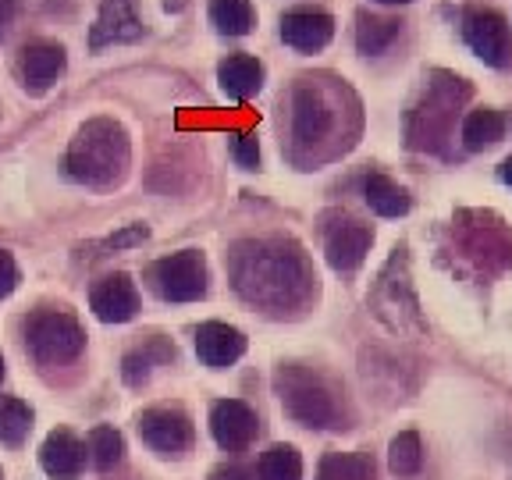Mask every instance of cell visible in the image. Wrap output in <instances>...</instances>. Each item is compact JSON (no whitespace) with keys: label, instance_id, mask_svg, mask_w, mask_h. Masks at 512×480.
<instances>
[{"label":"cell","instance_id":"1","mask_svg":"<svg viewBox=\"0 0 512 480\" xmlns=\"http://www.w3.org/2000/svg\"><path fill=\"white\" fill-rule=\"evenodd\" d=\"M228 274L235 292L264 313H296L317 296V274L303 246L281 235L235 242Z\"/></svg>","mask_w":512,"mask_h":480},{"label":"cell","instance_id":"2","mask_svg":"<svg viewBox=\"0 0 512 480\" xmlns=\"http://www.w3.org/2000/svg\"><path fill=\"white\" fill-rule=\"evenodd\" d=\"M288 111V157L296 164H320L349 150L360 128V100L342 79L303 75L292 82Z\"/></svg>","mask_w":512,"mask_h":480},{"label":"cell","instance_id":"3","mask_svg":"<svg viewBox=\"0 0 512 480\" xmlns=\"http://www.w3.org/2000/svg\"><path fill=\"white\" fill-rule=\"evenodd\" d=\"M132 164L128 132L114 118H93L75 132L72 146L64 153L68 178L86 189H114L125 182Z\"/></svg>","mask_w":512,"mask_h":480},{"label":"cell","instance_id":"4","mask_svg":"<svg viewBox=\"0 0 512 480\" xmlns=\"http://www.w3.org/2000/svg\"><path fill=\"white\" fill-rule=\"evenodd\" d=\"M278 395L285 413L303 427H317V431H335V427H349V409L335 384L317 370L306 367H281L278 370Z\"/></svg>","mask_w":512,"mask_h":480},{"label":"cell","instance_id":"5","mask_svg":"<svg viewBox=\"0 0 512 480\" xmlns=\"http://www.w3.org/2000/svg\"><path fill=\"white\" fill-rule=\"evenodd\" d=\"M470 100V86L463 79L448 72H431L424 96L413 104L406 114V143L413 150H431L438 153L441 143L452 136L459 118V107Z\"/></svg>","mask_w":512,"mask_h":480},{"label":"cell","instance_id":"6","mask_svg":"<svg viewBox=\"0 0 512 480\" xmlns=\"http://www.w3.org/2000/svg\"><path fill=\"white\" fill-rule=\"evenodd\" d=\"M25 345L43 367L75 363L86 349V331L68 310H36L25 320Z\"/></svg>","mask_w":512,"mask_h":480},{"label":"cell","instance_id":"7","mask_svg":"<svg viewBox=\"0 0 512 480\" xmlns=\"http://www.w3.org/2000/svg\"><path fill=\"white\" fill-rule=\"evenodd\" d=\"M146 281L164 303H196L207 296V260L200 249L160 256L146 267Z\"/></svg>","mask_w":512,"mask_h":480},{"label":"cell","instance_id":"8","mask_svg":"<svg viewBox=\"0 0 512 480\" xmlns=\"http://www.w3.org/2000/svg\"><path fill=\"white\" fill-rule=\"evenodd\" d=\"M463 43L491 68H512V25L498 8H463L459 11Z\"/></svg>","mask_w":512,"mask_h":480},{"label":"cell","instance_id":"9","mask_svg":"<svg viewBox=\"0 0 512 480\" xmlns=\"http://www.w3.org/2000/svg\"><path fill=\"white\" fill-rule=\"evenodd\" d=\"M68 68V50L57 40H47V36H36V40H25L18 47L15 57V72L18 82H22L25 93L43 96Z\"/></svg>","mask_w":512,"mask_h":480},{"label":"cell","instance_id":"10","mask_svg":"<svg viewBox=\"0 0 512 480\" xmlns=\"http://www.w3.org/2000/svg\"><path fill=\"white\" fill-rule=\"evenodd\" d=\"M146 36V22L139 15V0H100L96 22L89 29V50L100 54L104 47L136 43Z\"/></svg>","mask_w":512,"mask_h":480},{"label":"cell","instance_id":"11","mask_svg":"<svg viewBox=\"0 0 512 480\" xmlns=\"http://www.w3.org/2000/svg\"><path fill=\"white\" fill-rule=\"evenodd\" d=\"M278 32L281 43L292 47L296 54H320L331 43V36H335V18L324 8L299 4V8H288L278 18Z\"/></svg>","mask_w":512,"mask_h":480},{"label":"cell","instance_id":"12","mask_svg":"<svg viewBox=\"0 0 512 480\" xmlns=\"http://www.w3.org/2000/svg\"><path fill=\"white\" fill-rule=\"evenodd\" d=\"M139 438L157 456H185L192 445V420L178 406H157L139 416Z\"/></svg>","mask_w":512,"mask_h":480},{"label":"cell","instance_id":"13","mask_svg":"<svg viewBox=\"0 0 512 480\" xmlns=\"http://www.w3.org/2000/svg\"><path fill=\"white\" fill-rule=\"evenodd\" d=\"M260 420L242 399H221L210 409V434L224 452H242L256 441Z\"/></svg>","mask_w":512,"mask_h":480},{"label":"cell","instance_id":"14","mask_svg":"<svg viewBox=\"0 0 512 480\" xmlns=\"http://www.w3.org/2000/svg\"><path fill=\"white\" fill-rule=\"evenodd\" d=\"M89 306L104 324H125L139 313V288L125 271L104 274L89 292Z\"/></svg>","mask_w":512,"mask_h":480},{"label":"cell","instance_id":"15","mask_svg":"<svg viewBox=\"0 0 512 480\" xmlns=\"http://www.w3.org/2000/svg\"><path fill=\"white\" fill-rule=\"evenodd\" d=\"M370 246H374V228L363 221H338L335 228H328V239H324V253H328V264L335 271L349 274L367 260Z\"/></svg>","mask_w":512,"mask_h":480},{"label":"cell","instance_id":"16","mask_svg":"<svg viewBox=\"0 0 512 480\" xmlns=\"http://www.w3.org/2000/svg\"><path fill=\"white\" fill-rule=\"evenodd\" d=\"M246 352V335L232 324H221V320H207L196 331V356H200L203 367L210 370H224L232 363L242 360Z\"/></svg>","mask_w":512,"mask_h":480},{"label":"cell","instance_id":"17","mask_svg":"<svg viewBox=\"0 0 512 480\" xmlns=\"http://www.w3.org/2000/svg\"><path fill=\"white\" fill-rule=\"evenodd\" d=\"M86 445L75 438L72 431H50L47 441L40 448V466L50 473L54 480H79L86 470Z\"/></svg>","mask_w":512,"mask_h":480},{"label":"cell","instance_id":"18","mask_svg":"<svg viewBox=\"0 0 512 480\" xmlns=\"http://www.w3.org/2000/svg\"><path fill=\"white\" fill-rule=\"evenodd\" d=\"M264 75V64L253 54H228L217 64V86L228 100H239V104L253 100L264 89Z\"/></svg>","mask_w":512,"mask_h":480},{"label":"cell","instance_id":"19","mask_svg":"<svg viewBox=\"0 0 512 480\" xmlns=\"http://www.w3.org/2000/svg\"><path fill=\"white\" fill-rule=\"evenodd\" d=\"M402 29H406L402 18L360 11V15H356V50H360L363 57H384L402 40Z\"/></svg>","mask_w":512,"mask_h":480},{"label":"cell","instance_id":"20","mask_svg":"<svg viewBox=\"0 0 512 480\" xmlns=\"http://www.w3.org/2000/svg\"><path fill=\"white\" fill-rule=\"evenodd\" d=\"M363 200H367V207L374 210L377 217H402L413 207V196H409L395 178L377 175V171L363 178Z\"/></svg>","mask_w":512,"mask_h":480},{"label":"cell","instance_id":"21","mask_svg":"<svg viewBox=\"0 0 512 480\" xmlns=\"http://www.w3.org/2000/svg\"><path fill=\"white\" fill-rule=\"evenodd\" d=\"M210 25H214L221 36H249L256 29V8L253 0H210Z\"/></svg>","mask_w":512,"mask_h":480},{"label":"cell","instance_id":"22","mask_svg":"<svg viewBox=\"0 0 512 480\" xmlns=\"http://www.w3.org/2000/svg\"><path fill=\"white\" fill-rule=\"evenodd\" d=\"M168 360H175V345H168L164 338H150L143 349H132L125 356V363H121V377H125V384L139 388V384L150 381V374H153L157 363H168Z\"/></svg>","mask_w":512,"mask_h":480},{"label":"cell","instance_id":"23","mask_svg":"<svg viewBox=\"0 0 512 480\" xmlns=\"http://www.w3.org/2000/svg\"><path fill=\"white\" fill-rule=\"evenodd\" d=\"M502 136H505V118L495 111V107H477V111L466 114V121H463V146L470 153L488 150V146H495Z\"/></svg>","mask_w":512,"mask_h":480},{"label":"cell","instance_id":"24","mask_svg":"<svg viewBox=\"0 0 512 480\" xmlns=\"http://www.w3.org/2000/svg\"><path fill=\"white\" fill-rule=\"evenodd\" d=\"M317 480H377V470L367 452H328L320 459Z\"/></svg>","mask_w":512,"mask_h":480},{"label":"cell","instance_id":"25","mask_svg":"<svg viewBox=\"0 0 512 480\" xmlns=\"http://www.w3.org/2000/svg\"><path fill=\"white\" fill-rule=\"evenodd\" d=\"M89 463H93V470L100 473H111L114 466L125 459V438H121V431H114V427H93L89 431Z\"/></svg>","mask_w":512,"mask_h":480},{"label":"cell","instance_id":"26","mask_svg":"<svg viewBox=\"0 0 512 480\" xmlns=\"http://www.w3.org/2000/svg\"><path fill=\"white\" fill-rule=\"evenodd\" d=\"M260 480H303V456L292 445H271L256 463Z\"/></svg>","mask_w":512,"mask_h":480},{"label":"cell","instance_id":"27","mask_svg":"<svg viewBox=\"0 0 512 480\" xmlns=\"http://www.w3.org/2000/svg\"><path fill=\"white\" fill-rule=\"evenodd\" d=\"M388 466L395 477H416L424 470V441L416 431H402L388 445Z\"/></svg>","mask_w":512,"mask_h":480},{"label":"cell","instance_id":"28","mask_svg":"<svg viewBox=\"0 0 512 480\" xmlns=\"http://www.w3.org/2000/svg\"><path fill=\"white\" fill-rule=\"evenodd\" d=\"M32 431V409L29 402L0 395V445H22Z\"/></svg>","mask_w":512,"mask_h":480},{"label":"cell","instance_id":"29","mask_svg":"<svg viewBox=\"0 0 512 480\" xmlns=\"http://www.w3.org/2000/svg\"><path fill=\"white\" fill-rule=\"evenodd\" d=\"M232 160L242 171L260 168V143H256V132H235L232 136Z\"/></svg>","mask_w":512,"mask_h":480},{"label":"cell","instance_id":"30","mask_svg":"<svg viewBox=\"0 0 512 480\" xmlns=\"http://www.w3.org/2000/svg\"><path fill=\"white\" fill-rule=\"evenodd\" d=\"M18 281H22V274H18L15 256L8 249H0V299H8L18 288Z\"/></svg>","mask_w":512,"mask_h":480},{"label":"cell","instance_id":"31","mask_svg":"<svg viewBox=\"0 0 512 480\" xmlns=\"http://www.w3.org/2000/svg\"><path fill=\"white\" fill-rule=\"evenodd\" d=\"M146 239H150V228H146V224H128L125 232H118V235L107 239V246L125 249V246H139V242H146Z\"/></svg>","mask_w":512,"mask_h":480},{"label":"cell","instance_id":"32","mask_svg":"<svg viewBox=\"0 0 512 480\" xmlns=\"http://www.w3.org/2000/svg\"><path fill=\"white\" fill-rule=\"evenodd\" d=\"M25 0H0V36H8V29L18 22Z\"/></svg>","mask_w":512,"mask_h":480},{"label":"cell","instance_id":"33","mask_svg":"<svg viewBox=\"0 0 512 480\" xmlns=\"http://www.w3.org/2000/svg\"><path fill=\"white\" fill-rule=\"evenodd\" d=\"M214 480H249V473L239 470V466H224V470L214 473Z\"/></svg>","mask_w":512,"mask_h":480},{"label":"cell","instance_id":"34","mask_svg":"<svg viewBox=\"0 0 512 480\" xmlns=\"http://www.w3.org/2000/svg\"><path fill=\"white\" fill-rule=\"evenodd\" d=\"M498 178H502V182H505V185H512V157H509V160H505L502 168H498Z\"/></svg>","mask_w":512,"mask_h":480},{"label":"cell","instance_id":"35","mask_svg":"<svg viewBox=\"0 0 512 480\" xmlns=\"http://www.w3.org/2000/svg\"><path fill=\"white\" fill-rule=\"evenodd\" d=\"M374 4H388V8H399V4H413V0H374Z\"/></svg>","mask_w":512,"mask_h":480},{"label":"cell","instance_id":"36","mask_svg":"<svg viewBox=\"0 0 512 480\" xmlns=\"http://www.w3.org/2000/svg\"><path fill=\"white\" fill-rule=\"evenodd\" d=\"M4 374H8V370H4V356H0V381H4Z\"/></svg>","mask_w":512,"mask_h":480}]
</instances>
